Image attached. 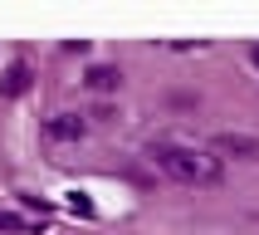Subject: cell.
I'll return each mask as SVG.
<instances>
[{"label": "cell", "instance_id": "cell-1", "mask_svg": "<svg viewBox=\"0 0 259 235\" xmlns=\"http://www.w3.org/2000/svg\"><path fill=\"white\" fill-rule=\"evenodd\" d=\"M147 157H152V167H161V172L171 176V181H181V186H220V181H225L220 157H210V152H201V147L152 142Z\"/></svg>", "mask_w": 259, "mask_h": 235}, {"label": "cell", "instance_id": "cell-2", "mask_svg": "<svg viewBox=\"0 0 259 235\" xmlns=\"http://www.w3.org/2000/svg\"><path fill=\"white\" fill-rule=\"evenodd\" d=\"M88 132V123L78 113H54L49 123H44V137H54V142H78Z\"/></svg>", "mask_w": 259, "mask_h": 235}, {"label": "cell", "instance_id": "cell-3", "mask_svg": "<svg viewBox=\"0 0 259 235\" xmlns=\"http://www.w3.org/2000/svg\"><path fill=\"white\" fill-rule=\"evenodd\" d=\"M88 88H98V93H113V88H122V73H117L113 64H93V69H88Z\"/></svg>", "mask_w": 259, "mask_h": 235}, {"label": "cell", "instance_id": "cell-4", "mask_svg": "<svg viewBox=\"0 0 259 235\" xmlns=\"http://www.w3.org/2000/svg\"><path fill=\"white\" fill-rule=\"evenodd\" d=\"M25 88H29V64H10L5 79H0V93H5V98H20Z\"/></svg>", "mask_w": 259, "mask_h": 235}, {"label": "cell", "instance_id": "cell-5", "mask_svg": "<svg viewBox=\"0 0 259 235\" xmlns=\"http://www.w3.org/2000/svg\"><path fill=\"white\" fill-rule=\"evenodd\" d=\"M215 152H249V157H259V137H235V132H220V137H215Z\"/></svg>", "mask_w": 259, "mask_h": 235}, {"label": "cell", "instance_id": "cell-6", "mask_svg": "<svg viewBox=\"0 0 259 235\" xmlns=\"http://www.w3.org/2000/svg\"><path fill=\"white\" fill-rule=\"evenodd\" d=\"M0 230H29V220L10 216V211H0Z\"/></svg>", "mask_w": 259, "mask_h": 235}, {"label": "cell", "instance_id": "cell-7", "mask_svg": "<svg viewBox=\"0 0 259 235\" xmlns=\"http://www.w3.org/2000/svg\"><path fill=\"white\" fill-rule=\"evenodd\" d=\"M249 59H254V64H259V44H254V49H249Z\"/></svg>", "mask_w": 259, "mask_h": 235}]
</instances>
